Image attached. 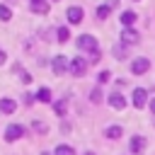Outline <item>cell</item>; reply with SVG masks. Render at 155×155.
I'll return each instance as SVG.
<instances>
[{"mask_svg": "<svg viewBox=\"0 0 155 155\" xmlns=\"http://www.w3.org/2000/svg\"><path fill=\"white\" fill-rule=\"evenodd\" d=\"M0 19H2V22H7V19H12V12H10V7H5V5H0Z\"/></svg>", "mask_w": 155, "mask_h": 155, "instance_id": "20", "label": "cell"}, {"mask_svg": "<svg viewBox=\"0 0 155 155\" xmlns=\"http://www.w3.org/2000/svg\"><path fill=\"white\" fill-rule=\"evenodd\" d=\"M114 56L121 61V58H126V44H116L114 46Z\"/></svg>", "mask_w": 155, "mask_h": 155, "instance_id": "17", "label": "cell"}, {"mask_svg": "<svg viewBox=\"0 0 155 155\" xmlns=\"http://www.w3.org/2000/svg\"><path fill=\"white\" fill-rule=\"evenodd\" d=\"M109 10H111L109 5H99V7L94 10V17H97V19H107V17H109Z\"/></svg>", "mask_w": 155, "mask_h": 155, "instance_id": "14", "label": "cell"}, {"mask_svg": "<svg viewBox=\"0 0 155 155\" xmlns=\"http://www.w3.org/2000/svg\"><path fill=\"white\" fill-rule=\"evenodd\" d=\"M56 155H75V150L70 145H58L56 148Z\"/></svg>", "mask_w": 155, "mask_h": 155, "instance_id": "19", "label": "cell"}, {"mask_svg": "<svg viewBox=\"0 0 155 155\" xmlns=\"http://www.w3.org/2000/svg\"><path fill=\"white\" fill-rule=\"evenodd\" d=\"M36 99H39V102H51V90H48V87H41V90L36 92Z\"/></svg>", "mask_w": 155, "mask_h": 155, "instance_id": "15", "label": "cell"}, {"mask_svg": "<svg viewBox=\"0 0 155 155\" xmlns=\"http://www.w3.org/2000/svg\"><path fill=\"white\" fill-rule=\"evenodd\" d=\"M5 61H7V56H5V51H2V48H0V65H2V63H5Z\"/></svg>", "mask_w": 155, "mask_h": 155, "instance_id": "25", "label": "cell"}, {"mask_svg": "<svg viewBox=\"0 0 155 155\" xmlns=\"http://www.w3.org/2000/svg\"><path fill=\"white\" fill-rule=\"evenodd\" d=\"M24 136V128L19 126V124H10L7 128H5V140H17V138H22Z\"/></svg>", "mask_w": 155, "mask_h": 155, "instance_id": "4", "label": "cell"}, {"mask_svg": "<svg viewBox=\"0 0 155 155\" xmlns=\"http://www.w3.org/2000/svg\"><path fill=\"white\" fill-rule=\"evenodd\" d=\"M68 36H70V34H68L65 27H58V29H56V39H58V41H68Z\"/></svg>", "mask_w": 155, "mask_h": 155, "instance_id": "18", "label": "cell"}, {"mask_svg": "<svg viewBox=\"0 0 155 155\" xmlns=\"http://www.w3.org/2000/svg\"><path fill=\"white\" fill-rule=\"evenodd\" d=\"M85 155H94V153H85Z\"/></svg>", "mask_w": 155, "mask_h": 155, "instance_id": "27", "label": "cell"}, {"mask_svg": "<svg viewBox=\"0 0 155 155\" xmlns=\"http://www.w3.org/2000/svg\"><path fill=\"white\" fill-rule=\"evenodd\" d=\"M131 99H133V107H136V109H140V107H145V102H148V92H145L143 87H136Z\"/></svg>", "mask_w": 155, "mask_h": 155, "instance_id": "6", "label": "cell"}, {"mask_svg": "<svg viewBox=\"0 0 155 155\" xmlns=\"http://www.w3.org/2000/svg\"><path fill=\"white\" fill-rule=\"evenodd\" d=\"M133 22H136V12H131V10H126V12L121 15V24H124V27L128 29V27H131Z\"/></svg>", "mask_w": 155, "mask_h": 155, "instance_id": "12", "label": "cell"}, {"mask_svg": "<svg viewBox=\"0 0 155 155\" xmlns=\"http://www.w3.org/2000/svg\"><path fill=\"white\" fill-rule=\"evenodd\" d=\"M121 133H124L121 126H109L107 128V138H121Z\"/></svg>", "mask_w": 155, "mask_h": 155, "instance_id": "16", "label": "cell"}, {"mask_svg": "<svg viewBox=\"0 0 155 155\" xmlns=\"http://www.w3.org/2000/svg\"><path fill=\"white\" fill-rule=\"evenodd\" d=\"M15 109H17V102H15V99H7V97L0 99V111H2V114H12Z\"/></svg>", "mask_w": 155, "mask_h": 155, "instance_id": "10", "label": "cell"}, {"mask_svg": "<svg viewBox=\"0 0 155 155\" xmlns=\"http://www.w3.org/2000/svg\"><path fill=\"white\" fill-rule=\"evenodd\" d=\"M148 68H150V61H148V58H136V61L131 63V73H136V75L148 73Z\"/></svg>", "mask_w": 155, "mask_h": 155, "instance_id": "5", "label": "cell"}, {"mask_svg": "<svg viewBox=\"0 0 155 155\" xmlns=\"http://www.w3.org/2000/svg\"><path fill=\"white\" fill-rule=\"evenodd\" d=\"M68 22L70 24H80L82 22V17H85V12H82V7H68Z\"/></svg>", "mask_w": 155, "mask_h": 155, "instance_id": "8", "label": "cell"}, {"mask_svg": "<svg viewBox=\"0 0 155 155\" xmlns=\"http://www.w3.org/2000/svg\"><path fill=\"white\" fill-rule=\"evenodd\" d=\"M31 10L39 12V15H46V12H48V5H46L44 0H36V2H31Z\"/></svg>", "mask_w": 155, "mask_h": 155, "instance_id": "13", "label": "cell"}, {"mask_svg": "<svg viewBox=\"0 0 155 155\" xmlns=\"http://www.w3.org/2000/svg\"><path fill=\"white\" fill-rule=\"evenodd\" d=\"M78 48H82V51H90V53L99 51V46H97V39H94L92 34H82V36H78Z\"/></svg>", "mask_w": 155, "mask_h": 155, "instance_id": "1", "label": "cell"}, {"mask_svg": "<svg viewBox=\"0 0 155 155\" xmlns=\"http://www.w3.org/2000/svg\"><path fill=\"white\" fill-rule=\"evenodd\" d=\"M143 150H145V138L143 136H133L131 138V153L133 155H140Z\"/></svg>", "mask_w": 155, "mask_h": 155, "instance_id": "9", "label": "cell"}, {"mask_svg": "<svg viewBox=\"0 0 155 155\" xmlns=\"http://www.w3.org/2000/svg\"><path fill=\"white\" fill-rule=\"evenodd\" d=\"M31 2H36V0H31Z\"/></svg>", "mask_w": 155, "mask_h": 155, "instance_id": "29", "label": "cell"}, {"mask_svg": "<svg viewBox=\"0 0 155 155\" xmlns=\"http://www.w3.org/2000/svg\"><path fill=\"white\" fill-rule=\"evenodd\" d=\"M138 39H140V36H138V31H136V29H131V27L121 31V44H126V46H131V44H138Z\"/></svg>", "mask_w": 155, "mask_h": 155, "instance_id": "7", "label": "cell"}, {"mask_svg": "<svg viewBox=\"0 0 155 155\" xmlns=\"http://www.w3.org/2000/svg\"><path fill=\"white\" fill-rule=\"evenodd\" d=\"M41 155H48V153H41Z\"/></svg>", "mask_w": 155, "mask_h": 155, "instance_id": "28", "label": "cell"}, {"mask_svg": "<svg viewBox=\"0 0 155 155\" xmlns=\"http://www.w3.org/2000/svg\"><path fill=\"white\" fill-rule=\"evenodd\" d=\"M150 111H153V114H155V99H153V102H150Z\"/></svg>", "mask_w": 155, "mask_h": 155, "instance_id": "26", "label": "cell"}, {"mask_svg": "<svg viewBox=\"0 0 155 155\" xmlns=\"http://www.w3.org/2000/svg\"><path fill=\"white\" fill-rule=\"evenodd\" d=\"M31 126H34V131H36V133H46V131H48V128H46V124H44V121H34V124H31Z\"/></svg>", "mask_w": 155, "mask_h": 155, "instance_id": "23", "label": "cell"}, {"mask_svg": "<svg viewBox=\"0 0 155 155\" xmlns=\"http://www.w3.org/2000/svg\"><path fill=\"white\" fill-rule=\"evenodd\" d=\"M90 99H92L94 104H99V102H102V90H99V87L92 90V92H90Z\"/></svg>", "mask_w": 155, "mask_h": 155, "instance_id": "21", "label": "cell"}, {"mask_svg": "<svg viewBox=\"0 0 155 155\" xmlns=\"http://www.w3.org/2000/svg\"><path fill=\"white\" fill-rule=\"evenodd\" d=\"M51 70H53L56 75H63V73L68 70V58H65V56H56V58L51 61Z\"/></svg>", "mask_w": 155, "mask_h": 155, "instance_id": "3", "label": "cell"}, {"mask_svg": "<svg viewBox=\"0 0 155 155\" xmlns=\"http://www.w3.org/2000/svg\"><path fill=\"white\" fill-rule=\"evenodd\" d=\"M107 80H109V73H107V70H104V73H99V82H107Z\"/></svg>", "mask_w": 155, "mask_h": 155, "instance_id": "24", "label": "cell"}, {"mask_svg": "<svg viewBox=\"0 0 155 155\" xmlns=\"http://www.w3.org/2000/svg\"><path fill=\"white\" fill-rule=\"evenodd\" d=\"M53 111H56L58 116H63V114H65V102H56V104H53Z\"/></svg>", "mask_w": 155, "mask_h": 155, "instance_id": "22", "label": "cell"}, {"mask_svg": "<svg viewBox=\"0 0 155 155\" xmlns=\"http://www.w3.org/2000/svg\"><path fill=\"white\" fill-rule=\"evenodd\" d=\"M109 104H111L114 109H124V107H126V102H124V97H121L119 92H111V94H109Z\"/></svg>", "mask_w": 155, "mask_h": 155, "instance_id": "11", "label": "cell"}, {"mask_svg": "<svg viewBox=\"0 0 155 155\" xmlns=\"http://www.w3.org/2000/svg\"><path fill=\"white\" fill-rule=\"evenodd\" d=\"M70 73H73L75 78H82V75L87 73V61H85V58H73V61H70Z\"/></svg>", "mask_w": 155, "mask_h": 155, "instance_id": "2", "label": "cell"}]
</instances>
